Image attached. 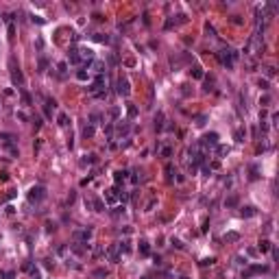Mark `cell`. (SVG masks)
I'll return each mask as SVG.
<instances>
[{"label": "cell", "mask_w": 279, "mask_h": 279, "mask_svg": "<svg viewBox=\"0 0 279 279\" xmlns=\"http://www.w3.org/2000/svg\"><path fill=\"white\" fill-rule=\"evenodd\" d=\"M13 35H15V26H13V24H9V37H13Z\"/></svg>", "instance_id": "56"}, {"label": "cell", "mask_w": 279, "mask_h": 279, "mask_svg": "<svg viewBox=\"0 0 279 279\" xmlns=\"http://www.w3.org/2000/svg\"><path fill=\"white\" fill-rule=\"evenodd\" d=\"M190 77H192V79H203V77H205V74H203V68H201V66H194V68L190 70Z\"/></svg>", "instance_id": "17"}, {"label": "cell", "mask_w": 279, "mask_h": 279, "mask_svg": "<svg viewBox=\"0 0 279 279\" xmlns=\"http://www.w3.org/2000/svg\"><path fill=\"white\" fill-rule=\"evenodd\" d=\"M161 126H164V114L159 111V114L155 116V129H157V131H161Z\"/></svg>", "instance_id": "21"}, {"label": "cell", "mask_w": 279, "mask_h": 279, "mask_svg": "<svg viewBox=\"0 0 279 279\" xmlns=\"http://www.w3.org/2000/svg\"><path fill=\"white\" fill-rule=\"evenodd\" d=\"M166 177L168 181H172V164H166Z\"/></svg>", "instance_id": "44"}, {"label": "cell", "mask_w": 279, "mask_h": 279, "mask_svg": "<svg viewBox=\"0 0 279 279\" xmlns=\"http://www.w3.org/2000/svg\"><path fill=\"white\" fill-rule=\"evenodd\" d=\"M87 249H90V244H72V251L77 253V255H83Z\"/></svg>", "instance_id": "18"}, {"label": "cell", "mask_w": 279, "mask_h": 279, "mask_svg": "<svg viewBox=\"0 0 279 279\" xmlns=\"http://www.w3.org/2000/svg\"><path fill=\"white\" fill-rule=\"evenodd\" d=\"M207 122V116H196V126H203Z\"/></svg>", "instance_id": "42"}, {"label": "cell", "mask_w": 279, "mask_h": 279, "mask_svg": "<svg viewBox=\"0 0 279 279\" xmlns=\"http://www.w3.org/2000/svg\"><path fill=\"white\" fill-rule=\"evenodd\" d=\"M275 72H277V70H275L273 66H268V68H266V74H268V77H275Z\"/></svg>", "instance_id": "50"}, {"label": "cell", "mask_w": 279, "mask_h": 279, "mask_svg": "<svg viewBox=\"0 0 279 279\" xmlns=\"http://www.w3.org/2000/svg\"><path fill=\"white\" fill-rule=\"evenodd\" d=\"M94 161H96V155L90 153V155H85V157L81 159V166H87V164H94Z\"/></svg>", "instance_id": "24"}, {"label": "cell", "mask_w": 279, "mask_h": 279, "mask_svg": "<svg viewBox=\"0 0 279 279\" xmlns=\"http://www.w3.org/2000/svg\"><path fill=\"white\" fill-rule=\"evenodd\" d=\"M94 20H96V22H103L105 18H103V15H100V13H94Z\"/></svg>", "instance_id": "58"}, {"label": "cell", "mask_w": 279, "mask_h": 279, "mask_svg": "<svg viewBox=\"0 0 279 279\" xmlns=\"http://www.w3.org/2000/svg\"><path fill=\"white\" fill-rule=\"evenodd\" d=\"M262 273H268V266L266 264H253L251 268H246L242 273V279H251L253 275H262Z\"/></svg>", "instance_id": "3"}, {"label": "cell", "mask_w": 279, "mask_h": 279, "mask_svg": "<svg viewBox=\"0 0 279 279\" xmlns=\"http://www.w3.org/2000/svg\"><path fill=\"white\" fill-rule=\"evenodd\" d=\"M5 146H7V150H9V153H11V155H13V157H18V155H20V153H18V148H15V146H13V142H7V144H5Z\"/></svg>", "instance_id": "31"}, {"label": "cell", "mask_w": 279, "mask_h": 279, "mask_svg": "<svg viewBox=\"0 0 279 279\" xmlns=\"http://www.w3.org/2000/svg\"><path fill=\"white\" fill-rule=\"evenodd\" d=\"M77 79H79V81H87V79H90V74H87L85 70H79V72H77Z\"/></svg>", "instance_id": "36"}, {"label": "cell", "mask_w": 279, "mask_h": 279, "mask_svg": "<svg viewBox=\"0 0 279 279\" xmlns=\"http://www.w3.org/2000/svg\"><path fill=\"white\" fill-rule=\"evenodd\" d=\"M170 155H172V148L170 146H164L161 148V157H170Z\"/></svg>", "instance_id": "41"}, {"label": "cell", "mask_w": 279, "mask_h": 279, "mask_svg": "<svg viewBox=\"0 0 279 279\" xmlns=\"http://www.w3.org/2000/svg\"><path fill=\"white\" fill-rule=\"evenodd\" d=\"M37 68H39V72H46V68H48V61L42 57V59H39V63H37Z\"/></svg>", "instance_id": "39"}, {"label": "cell", "mask_w": 279, "mask_h": 279, "mask_svg": "<svg viewBox=\"0 0 279 279\" xmlns=\"http://www.w3.org/2000/svg\"><path fill=\"white\" fill-rule=\"evenodd\" d=\"M79 55H81V59H83L85 63H92V61H94V53H92L90 48H81Z\"/></svg>", "instance_id": "10"}, {"label": "cell", "mask_w": 279, "mask_h": 279, "mask_svg": "<svg viewBox=\"0 0 279 279\" xmlns=\"http://www.w3.org/2000/svg\"><path fill=\"white\" fill-rule=\"evenodd\" d=\"M260 129H262V133H266V131H268V124H266V122H264V120H262V122H260Z\"/></svg>", "instance_id": "52"}, {"label": "cell", "mask_w": 279, "mask_h": 279, "mask_svg": "<svg viewBox=\"0 0 279 279\" xmlns=\"http://www.w3.org/2000/svg\"><path fill=\"white\" fill-rule=\"evenodd\" d=\"M118 116H120V109L114 107V109H111V118H118Z\"/></svg>", "instance_id": "55"}, {"label": "cell", "mask_w": 279, "mask_h": 279, "mask_svg": "<svg viewBox=\"0 0 279 279\" xmlns=\"http://www.w3.org/2000/svg\"><path fill=\"white\" fill-rule=\"evenodd\" d=\"M33 279H39V277H37V275H35V273H33Z\"/></svg>", "instance_id": "60"}, {"label": "cell", "mask_w": 279, "mask_h": 279, "mask_svg": "<svg viewBox=\"0 0 279 279\" xmlns=\"http://www.w3.org/2000/svg\"><path fill=\"white\" fill-rule=\"evenodd\" d=\"M118 249H120L122 253H129V251H131V242H129V240H124V242L118 244Z\"/></svg>", "instance_id": "27"}, {"label": "cell", "mask_w": 279, "mask_h": 279, "mask_svg": "<svg viewBox=\"0 0 279 279\" xmlns=\"http://www.w3.org/2000/svg\"><path fill=\"white\" fill-rule=\"evenodd\" d=\"M22 100H24V105H31V103H33V100H31V94L24 92V90H22Z\"/></svg>", "instance_id": "37"}, {"label": "cell", "mask_w": 279, "mask_h": 279, "mask_svg": "<svg viewBox=\"0 0 279 279\" xmlns=\"http://www.w3.org/2000/svg\"><path fill=\"white\" fill-rule=\"evenodd\" d=\"M233 138H236V142H244V138H246V129H244V126L236 129V131H233Z\"/></svg>", "instance_id": "16"}, {"label": "cell", "mask_w": 279, "mask_h": 279, "mask_svg": "<svg viewBox=\"0 0 279 279\" xmlns=\"http://www.w3.org/2000/svg\"><path fill=\"white\" fill-rule=\"evenodd\" d=\"M18 120H22V122H26L29 120V116L24 114V111H18Z\"/></svg>", "instance_id": "48"}, {"label": "cell", "mask_w": 279, "mask_h": 279, "mask_svg": "<svg viewBox=\"0 0 279 279\" xmlns=\"http://www.w3.org/2000/svg\"><path fill=\"white\" fill-rule=\"evenodd\" d=\"M277 9H279V5H277V2H268V5H266V13H268V15H275V13H277Z\"/></svg>", "instance_id": "23"}, {"label": "cell", "mask_w": 279, "mask_h": 279, "mask_svg": "<svg viewBox=\"0 0 279 279\" xmlns=\"http://www.w3.org/2000/svg\"><path fill=\"white\" fill-rule=\"evenodd\" d=\"M105 198H107V203H116V201H118V188L107 190V192H105Z\"/></svg>", "instance_id": "13"}, {"label": "cell", "mask_w": 279, "mask_h": 279, "mask_svg": "<svg viewBox=\"0 0 279 279\" xmlns=\"http://www.w3.org/2000/svg\"><path fill=\"white\" fill-rule=\"evenodd\" d=\"M83 135H85V138H92V135H94V126H92V124H85V126H83Z\"/></svg>", "instance_id": "30"}, {"label": "cell", "mask_w": 279, "mask_h": 279, "mask_svg": "<svg viewBox=\"0 0 279 279\" xmlns=\"http://www.w3.org/2000/svg\"><path fill=\"white\" fill-rule=\"evenodd\" d=\"M107 275H109L107 268H96V270H94V277H107Z\"/></svg>", "instance_id": "34"}, {"label": "cell", "mask_w": 279, "mask_h": 279, "mask_svg": "<svg viewBox=\"0 0 279 279\" xmlns=\"http://www.w3.org/2000/svg\"><path fill=\"white\" fill-rule=\"evenodd\" d=\"M57 70H59V74H61V77H66V74H68V63H66V61H61V63L57 66Z\"/></svg>", "instance_id": "33"}, {"label": "cell", "mask_w": 279, "mask_h": 279, "mask_svg": "<svg viewBox=\"0 0 279 279\" xmlns=\"http://www.w3.org/2000/svg\"><path fill=\"white\" fill-rule=\"evenodd\" d=\"M33 126H35V131H37V129H42V118H37V116H35V118H33Z\"/></svg>", "instance_id": "47"}, {"label": "cell", "mask_w": 279, "mask_h": 279, "mask_svg": "<svg viewBox=\"0 0 279 279\" xmlns=\"http://www.w3.org/2000/svg\"><path fill=\"white\" fill-rule=\"evenodd\" d=\"M9 66H11V81H13V85L22 87V85H24V74L20 72V68H15V61H13V59L9 61Z\"/></svg>", "instance_id": "4"}, {"label": "cell", "mask_w": 279, "mask_h": 279, "mask_svg": "<svg viewBox=\"0 0 279 279\" xmlns=\"http://www.w3.org/2000/svg\"><path fill=\"white\" fill-rule=\"evenodd\" d=\"M103 253H105V249H103V246H98V249L94 251V255H96V257H100V255H103Z\"/></svg>", "instance_id": "51"}, {"label": "cell", "mask_w": 279, "mask_h": 279, "mask_svg": "<svg viewBox=\"0 0 279 279\" xmlns=\"http://www.w3.org/2000/svg\"><path fill=\"white\" fill-rule=\"evenodd\" d=\"M225 205H227V207H236V205H238V196H229V198L225 201Z\"/></svg>", "instance_id": "32"}, {"label": "cell", "mask_w": 279, "mask_h": 279, "mask_svg": "<svg viewBox=\"0 0 279 279\" xmlns=\"http://www.w3.org/2000/svg\"><path fill=\"white\" fill-rule=\"evenodd\" d=\"M214 262H216L214 257H205V260H201V266H212Z\"/></svg>", "instance_id": "43"}, {"label": "cell", "mask_w": 279, "mask_h": 279, "mask_svg": "<svg viewBox=\"0 0 279 279\" xmlns=\"http://www.w3.org/2000/svg\"><path fill=\"white\" fill-rule=\"evenodd\" d=\"M68 59H70V63H81L79 48H70V50H68Z\"/></svg>", "instance_id": "11"}, {"label": "cell", "mask_w": 279, "mask_h": 279, "mask_svg": "<svg viewBox=\"0 0 279 279\" xmlns=\"http://www.w3.org/2000/svg\"><path fill=\"white\" fill-rule=\"evenodd\" d=\"M236 59H238V53H233V50H220L218 53V61L227 68V70H233V63H236Z\"/></svg>", "instance_id": "1"}, {"label": "cell", "mask_w": 279, "mask_h": 279, "mask_svg": "<svg viewBox=\"0 0 279 279\" xmlns=\"http://www.w3.org/2000/svg\"><path fill=\"white\" fill-rule=\"evenodd\" d=\"M92 68H94L96 74H103V72H105V63H103V61H92Z\"/></svg>", "instance_id": "20"}, {"label": "cell", "mask_w": 279, "mask_h": 279, "mask_svg": "<svg viewBox=\"0 0 279 279\" xmlns=\"http://www.w3.org/2000/svg\"><path fill=\"white\" fill-rule=\"evenodd\" d=\"M129 131H131V124L129 122H118V126H116V133L122 138V135H129Z\"/></svg>", "instance_id": "8"}, {"label": "cell", "mask_w": 279, "mask_h": 279, "mask_svg": "<svg viewBox=\"0 0 279 279\" xmlns=\"http://www.w3.org/2000/svg\"><path fill=\"white\" fill-rule=\"evenodd\" d=\"M257 249H260L262 253H266V251H270V249H273V244H270V240H266V238H262V240L257 242Z\"/></svg>", "instance_id": "15"}, {"label": "cell", "mask_w": 279, "mask_h": 279, "mask_svg": "<svg viewBox=\"0 0 279 279\" xmlns=\"http://www.w3.org/2000/svg\"><path fill=\"white\" fill-rule=\"evenodd\" d=\"M240 216H242V218H251V216H255V207H253V205H244V207L240 209Z\"/></svg>", "instance_id": "12"}, {"label": "cell", "mask_w": 279, "mask_h": 279, "mask_svg": "<svg viewBox=\"0 0 279 279\" xmlns=\"http://www.w3.org/2000/svg\"><path fill=\"white\" fill-rule=\"evenodd\" d=\"M57 120H59V124H61V126H66V124H68V116H66V114H59V118H57Z\"/></svg>", "instance_id": "45"}, {"label": "cell", "mask_w": 279, "mask_h": 279, "mask_svg": "<svg viewBox=\"0 0 279 279\" xmlns=\"http://www.w3.org/2000/svg\"><path fill=\"white\" fill-rule=\"evenodd\" d=\"M92 238V229H83V231H74V240H81V242H87Z\"/></svg>", "instance_id": "9"}, {"label": "cell", "mask_w": 279, "mask_h": 279, "mask_svg": "<svg viewBox=\"0 0 279 279\" xmlns=\"http://www.w3.org/2000/svg\"><path fill=\"white\" fill-rule=\"evenodd\" d=\"M46 198V188L44 185H33L29 190V203H42Z\"/></svg>", "instance_id": "2"}, {"label": "cell", "mask_w": 279, "mask_h": 279, "mask_svg": "<svg viewBox=\"0 0 279 279\" xmlns=\"http://www.w3.org/2000/svg\"><path fill=\"white\" fill-rule=\"evenodd\" d=\"M218 144V133H205L203 135V140H201V146H216Z\"/></svg>", "instance_id": "6"}, {"label": "cell", "mask_w": 279, "mask_h": 279, "mask_svg": "<svg viewBox=\"0 0 279 279\" xmlns=\"http://www.w3.org/2000/svg\"><path fill=\"white\" fill-rule=\"evenodd\" d=\"M105 133H109V135L114 133V126H111V124H107V126H105Z\"/></svg>", "instance_id": "57"}, {"label": "cell", "mask_w": 279, "mask_h": 279, "mask_svg": "<svg viewBox=\"0 0 279 279\" xmlns=\"http://www.w3.org/2000/svg\"><path fill=\"white\" fill-rule=\"evenodd\" d=\"M105 253H107V257H109L111 262H118V260H120V249H118V244H111Z\"/></svg>", "instance_id": "7"}, {"label": "cell", "mask_w": 279, "mask_h": 279, "mask_svg": "<svg viewBox=\"0 0 279 279\" xmlns=\"http://www.w3.org/2000/svg\"><path fill=\"white\" fill-rule=\"evenodd\" d=\"M172 246L181 251V249H183V242H181V240H177V238H172Z\"/></svg>", "instance_id": "46"}, {"label": "cell", "mask_w": 279, "mask_h": 279, "mask_svg": "<svg viewBox=\"0 0 279 279\" xmlns=\"http://www.w3.org/2000/svg\"><path fill=\"white\" fill-rule=\"evenodd\" d=\"M109 63L116 66V63H118V57H116V55H109Z\"/></svg>", "instance_id": "53"}, {"label": "cell", "mask_w": 279, "mask_h": 279, "mask_svg": "<svg viewBox=\"0 0 279 279\" xmlns=\"http://www.w3.org/2000/svg\"><path fill=\"white\" fill-rule=\"evenodd\" d=\"M238 238H240V236H238L236 231H229V233H227V236H225V240H229V242H236Z\"/></svg>", "instance_id": "38"}, {"label": "cell", "mask_w": 279, "mask_h": 279, "mask_svg": "<svg viewBox=\"0 0 279 279\" xmlns=\"http://www.w3.org/2000/svg\"><path fill=\"white\" fill-rule=\"evenodd\" d=\"M126 174H129V172H126V170H118V172L114 174V179H116V183H120V181H124V179H126Z\"/></svg>", "instance_id": "22"}, {"label": "cell", "mask_w": 279, "mask_h": 279, "mask_svg": "<svg viewBox=\"0 0 279 279\" xmlns=\"http://www.w3.org/2000/svg\"><path fill=\"white\" fill-rule=\"evenodd\" d=\"M260 87H262V90H268V81H264V79H260Z\"/></svg>", "instance_id": "54"}, {"label": "cell", "mask_w": 279, "mask_h": 279, "mask_svg": "<svg viewBox=\"0 0 279 279\" xmlns=\"http://www.w3.org/2000/svg\"><path fill=\"white\" fill-rule=\"evenodd\" d=\"M94 39H96V42H100V44H109V37H107V35H103V33H96V35H94Z\"/></svg>", "instance_id": "29"}, {"label": "cell", "mask_w": 279, "mask_h": 279, "mask_svg": "<svg viewBox=\"0 0 279 279\" xmlns=\"http://www.w3.org/2000/svg\"><path fill=\"white\" fill-rule=\"evenodd\" d=\"M98 122H100V114H96V111H92V114H90V124L94 126V124H98Z\"/></svg>", "instance_id": "28"}, {"label": "cell", "mask_w": 279, "mask_h": 279, "mask_svg": "<svg viewBox=\"0 0 279 279\" xmlns=\"http://www.w3.org/2000/svg\"><path fill=\"white\" fill-rule=\"evenodd\" d=\"M227 153H229V146H227V144H216V155L218 157H222Z\"/></svg>", "instance_id": "19"}, {"label": "cell", "mask_w": 279, "mask_h": 279, "mask_svg": "<svg viewBox=\"0 0 279 279\" xmlns=\"http://www.w3.org/2000/svg\"><path fill=\"white\" fill-rule=\"evenodd\" d=\"M90 207H94V212H105V203L100 198H94V201H90Z\"/></svg>", "instance_id": "14"}, {"label": "cell", "mask_w": 279, "mask_h": 279, "mask_svg": "<svg viewBox=\"0 0 279 279\" xmlns=\"http://www.w3.org/2000/svg\"><path fill=\"white\" fill-rule=\"evenodd\" d=\"M116 85H118V94H120V96H129V94H131V83H129V79H126V77H120Z\"/></svg>", "instance_id": "5"}, {"label": "cell", "mask_w": 279, "mask_h": 279, "mask_svg": "<svg viewBox=\"0 0 279 279\" xmlns=\"http://www.w3.org/2000/svg\"><path fill=\"white\" fill-rule=\"evenodd\" d=\"M203 90H205V92H212V90H214V79H207V81H205V87H203Z\"/></svg>", "instance_id": "40"}, {"label": "cell", "mask_w": 279, "mask_h": 279, "mask_svg": "<svg viewBox=\"0 0 279 279\" xmlns=\"http://www.w3.org/2000/svg\"><path fill=\"white\" fill-rule=\"evenodd\" d=\"M7 179H9V174L7 172H0V181H7Z\"/></svg>", "instance_id": "59"}, {"label": "cell", "mask_w": 279, "mask_h": 279, "mask_svg": "<svg viewBox=\"0 0 279 279\" xmlns=\"http://www.w3.org/2000/svg\"><path fill=\"white\" fill-rule=\"evenodd\" d=\"M120 214H124V205H120V207L114 209V216H120Z\"/></svg>", "instance_id": "49"}, {"label": "cell", "mask_w": 279, "mask_h": 279, "mask_svg": "<svg viewBox=\"0 0 279 279\" xmlns=\"http://www.w3.org/2000/svg\"><path fill=\"white\" fill-rule=\"evenodd\" d=\"M172 26H177V18H174V15H172V18H168V20H166V24H164V29H166V31H170Z\"/></svg>", "instance_id": "26"}, {"label": "cell", "mask_w": 279, "mask_h": 279, "mask_svg": "<svg viewBox=\"0 0 279 279\" xmlns=\"http://www.w3.org/2000/svg\"><path fill=\"white\" fill-rule=\"evenodd\" d=\"M140 253H142V255H148V253H150V246H148V242H146V240H142V242H140Z\"/></svg>", "instance_id": "25"}, {"label": "cell", "mask_w": 279, "mask_h": 279, "mask_svg": "<svg viewBox=\"0 0 279 279\" xmlns=\"http://www.w3.org/2000/svg\"><path fill=\"white\" fill-rule=\"evenodd\" d=\"M126 114H129V118H135L138 116V107L135 105H129V107H126Z\"/></svg>", "instance_id": "35"}]
</instances>
